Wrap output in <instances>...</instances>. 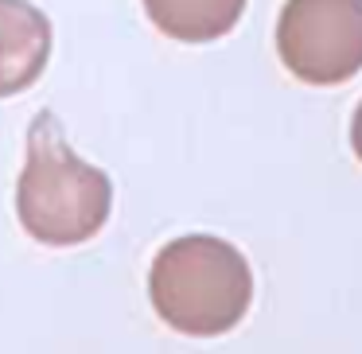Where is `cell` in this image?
I'll return each mask as SVG.
<instances>
[{"label": "cell", "instance_id": "cell-1", "mask_svg": "<svg viewBox=\"0 0 362 354\" xmlns=\"http://www.w3.org/2000/svg\"><path fill=\"white\" fill-rule=\"evenodd\" d=\"M113 183L66 144L55 113H40L28 133V160L16 183L20 226L43 245H82L105 226Z\"/></svg>", "mask_w": 362, "mask_h": 354}, {"label": "cell", "instance_id": "cell-3", "mask_svg": "<svg viewBox=\"0 0 362 354\" xmlns=\"http://www.w3.org/2000/svg\"><path fill=\"white\" fill-rule=\"evenodd\" d=\"M276 51L308 86L354 78L362 71V0H284Z\"/></svg>", "mask_w": 362, "mask_h": 354}, {"label": "cell", "instance_id": "cell-6", "mask_svg": "<svg viewBox=\"0 0 362 354\" xmlns=\"http://www.w3.org/2000/svg\"><path fill=\"white\" fill-rule=\"evenodd\" d=\"M351 148H354V156L362 160V102H358V110H354V121H351Z\"/></svg>", "mask_w": 362, "mask_h": 354}, {"label": "cell", "instance_id": "cell-2", "mask_svg": "<svg viewBox=\"0 0 362 354\" xmlns=\"http://www.w3.org/2000/svg\"><path fill=\"white\" fill-rule=\"evenodd\" d=\"M156 315L180 335L214 338L242 323L253 300V273L238 245L214 234H187L156 253L148 273Z\"/></svg>", "mask_w": 362, "mask_h": 354}, {"label": "cell", "instance_id": "cell-5", "mask_svg": "<svg viewBox=\"0 0 362 354\" xmlns=\"http://www.w3.org/2000/svg\"><path fill=\"white\" fill-rule=\"evenodd\" d=\"M148 20L180 43H214L238 28L245 0H144Z\"/></svg>", "mask_w": 362, "mask_h": 354}, {"label": "cell", "instance_id": "cell-4", "mask_svg": "<svg viewBox=\"0 0 362 354\" xmlns=\"http://www.w3.org/2000/svg\"><path fill=\"white\" fill-rule=\"evenodd\" d=\"M51 59V20L32 0H0V98L35 86Z\"/></svg>", "mask_w": 362, "mask_h": 354}]
</instances>
